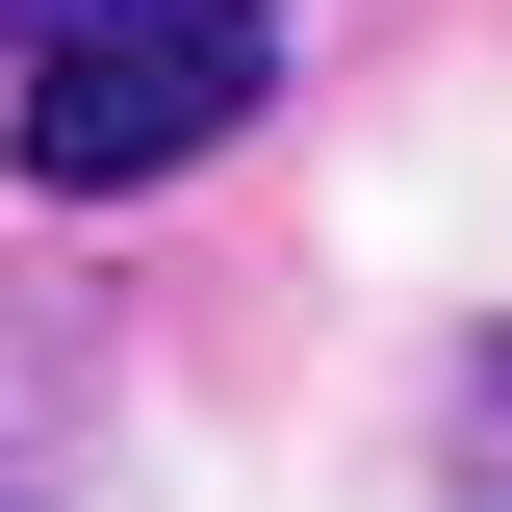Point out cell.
Wrapping results in <instances>:
<instances>
[{"instance_id": "cell-1", "label": "cell", "mask_w": 512, "mask_h": 512, "mask_svg": "<svg viewBox=\"0 0 512 512\" xmlns=\"http://www.w3.org/2000/svg\"><path fill=\"white\" fill-rule=\"evenodd\" d=\"M256 103H282V26H256V0H128V26H52V52H26L0 154L52 205H128V180H180V154H231Z\"/></svg>"}, {"instance_id": "cell-3", "label": "cell", "mask_w": 512, "mask_h": 512, "mask_svg": "<svg viewBox=\"0 0 512 512\" xmlns=\"http://www.w3.org/2000/svg\"><path fill=\"white\" fill-rule=\"evenodd\" d=\"M0 26H26V52H52V26H128V0H0Z\"/></svg>"}, {"instance_id": "cell-2", "label": "cell", "mask_w": 512, "mask_h": 512, "mask_svg": "<svg viewBox=\"0 0 512 512\" xmlns=\"http://www.w3.org/2000/svg\"><path fill=\"white\" fill-rule=\"evenodd\" d=\"M436 487H461V512H512V333L436 384Z\"/></svg>"}, {"instance_id": "cell-4", "label": "cell", "mask_w": 512, "mask_h": 512, "mask_svg": "<svg viewBox=\"0 0 512 512\" xmlns=\"http://www.w3.org/2000/svg\"><path fill=\"white\" fill-rule=\"evenodd\" d=\"M0 512H52V487H26V461H0Z\"/></svg>"}]
</instances>
